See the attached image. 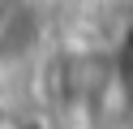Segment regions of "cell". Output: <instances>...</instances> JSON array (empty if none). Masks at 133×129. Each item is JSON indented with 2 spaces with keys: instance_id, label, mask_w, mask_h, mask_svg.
I'll list each match as a JSON object with an SVG mask.
<instances>
[{
  "instance_id": "cell-1",
  "label": "cell",
  "mask_w": 133,
  "mask_h": 129,
  "mask_svg": "<svg viewBox=\"0 0 133 129\" xmlns=\"http://www.w3.org/2000/svg\"><path fill=\"white\" fill-rule=\"evenodd\" d=\"M116 65H120V77H124V82H133V30L124 34V43H120V56H116Z\"/></svg>"
}]
</instances>
